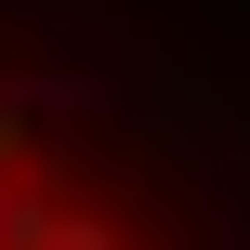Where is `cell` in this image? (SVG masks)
Here are the masks:
<instances>
[{
	"label": "cell",
	"instance_id": "3957f363",
	"mask_svg": "<svg viewBox=\"0 0 250 250\" xmlns=\"http://www.w3.org/2000/svg\"><path fill=\"white\" fill-rule=\"evenodd\" d=\"M211 250H250V198H224V224H211Z\"/></svg>",
	"mask_w": 250,
	"mask_h": 250
},
{
	"label": "cell",
	"instance_id": "7a4b0ae2",
	"mask_svg": "<svg viewBox=\"0 0 250 250\" xmlns=\"http://www.w3.org/2000/svg\"><path fill=\"white\" fill-rule=\"evenodd\" d=\"M53 185H0V250H53Z\"/></svg>",
	"mask_w": 250,
	"mask_h": 250
},
{
	"label": "cell",
	"instance_id": "6da1fadb",
	"mask_svg": "<svg viewBox=\"0 0 250 250\" xmlns=\"http://www.w3.org/2000/svg\"><path fill=\"white\" fill-rule=\"evenodd\" d=\"M145 92L132 79H105V66H0V132H105V119H132Z\"/></svg>",
	"mask_w": 250,
	"mask_h": 250
}]
</instances>
